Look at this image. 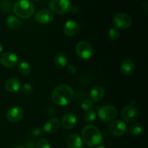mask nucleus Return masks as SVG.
<instances>
[{
    "instance_id": "obj_1",
    "label": "nucleus",
    "mask_w": 148,
    "mask_h": 148,
    "mask_svg": "<svg viewBox=\"0 0 148 148\" xmlns=\"http://www.w3.org/2000/svg\"><path fill=\"white\" fill-rule=\"evenodd\" d=\"M73 89L66 84L57 85L51 92L52 101L59 106L69 105L73 100Z\"/></svg>"
},
{
    "instance_id": "obj_2",
    "label": "nucleus",
    "mask_w": 148,
    "mask_h": 148,
    "mask_svg": "<svg viewBox=\"0 0 148 148\" xmlns=\"http://www.w3.org/2000/svg\"><path fill=\"white\" fill-rule=\"evenodd\" d=\"M82 137L85 144L90 147L98 145L103 140L101 131L92 124H88L84 127L82 131Z\"/></svg>"
},
{
    "instance_id": "obj_3",
    "label": "nucleus",
    "mask_w": 148,
    "mask_h": 148,
    "mask_svg": "<svg viewBox=\"0 0 148 148\" xmlns=\"http://www.w3.org/2000/svg\"><path fill=\"white\" fill-rule=\"evenodd\" d=\"M13 12L19 17L29 19L35 12V5L30 0H18L13 5Z\"/></svg>"
},
{
    "instance_id": "obj_4",
    "label": "nucleus",
    "mask_w": 148,
    "mask_h": 148,
    "mask_svg": "<svg viewBox=\"0 0 148 148\" xmlns=\"http://www.w3.org/2000/svg\"><path fill=\"white\" fill-rule=\"evenodd\" d=\"M49 8L58 14H64L71 11L72 4L69 0H51Z\"/></svg>"
},
{
    "instance_id": "obj_5",
    "label": "nucleus",
    "mask_w": 148,
    "mask_h": 148,
    "mask_svg": "<svg viewBox=\"0 0 148 148\" xmlns=\"http://www.w3.org/2000/svg\"><path fill=\"white\" fill-rule=\"evenodd\" d=\"M98 115L101 121L108 122L112 121L116 118L117 115V109L114 106H104L98 109Z\"/></svg>"
},
{
    "instance_id": "obj_6",
    "label": "nucleus",
    "mask_w": 148,
    "mask_h": 148,
    "mask_svg": "<svg viewBox=\"0 0 148 148\" xmlns=\"http://www.w3.org/2000/svg\"><path fill=\"white\" fill-rule=\"evenodd\" d=\"M112 23L116 28L127 29L132 25V19L126 13H118L113 18Z\"/></svg>"
},
{
    "instance_id": "obj_7",
    "label": "nucleus",
    "mask_w": 148,
    "mask_h": 148,
    "mask_svg": "<svg viewBox=\"0 0 148 148\" xmlns=\"http://www.w3.org/2000/svg\"><path fill=\"white\" fill-rule=\"evenodd\" d=\"M77 54L82 59L87 60L93 55V49L90 43L86 41H80L76 46Z\"/></svg>"
},
{
    "instance_id": "obj_8",
    "label": "nucleus",
    "mask_w": 148,
    "mask_h": 148,
    "mask_svg": "<svg viewBox=\"0 0 148 148\" xmlns=\"http://www.w3.org/2000/svg\"><path fill=\"white\" fill-rule=\"evenodd\" d=\"M121 118L127 123H133L138 119L139 112L137 108L132 105H127L121 110Z\"/></svg>"
},
{
    "instance_id": "obj_9",
    "label": "nucleus",
    "mask_w": 148,
    "mask_h": 148,
    "mask_svg": "<svg viewBox=\"0 0 148 148\" xmlns=\"http://www.w3.org/2000/svg\"><path fill=\"white\" fill-rule=\"evenodd\" d=\"M108 130L112 135L121 137L127 132V125L125 123L120 120H114L108 125Z\"/></svg>"
},
{
    "instance_id": "obj_10",
    "label": "nucleus",
    "mask_w": 148,
    "mask_h": 148,
    "mask_svg": "<svg viewBox=\"0 0 148 148\" xmlns=\"http://www.w3.org/2000/svg\"><path fill=\"white\" fill-rule=\"evenodd\" d=\"M0 63L4 67H14L19 63L18 56L12 52H6L0 57Z\"/></svg>"
},
{
    "instance_id": "obj_11",
    "label": "nucleus",
    "mask_w": 148,
    "mask_h": 148,
    "mask_svg": "<svg viewBox=\"0 0 148 148\" xmlns=\"http://www.w3.org/2000/svg\"><path fill=\"white\" fill-rule=\"evenodd\" d=\"M24 116V111L20 106H14L6 113V118L10 122L16 123L20 121Z\"/></svg>"
},
{
    "instance_id": "obj_12",
    "label": "nucleus",
    "mask_w": 148,
    "mask_h": 148,
    "mask_svg": "<svg viewBox=\"0 0 148 148\" xmlns=\"http://www.w3.org/2000/svg\"><path fill=\"white\" fill-rule=\"evenodd\" d=\"M35 20L40 24H49L53 21L54 18L53 12L49 10L43 9L38 11L35 14Z\"/></svg>"
},
{
    "instance_id": "obj_13",
    "label": "nucleus",
    "mask_w": 148,
    "mask_h": 148,
    "mask_svg": "<svg viewBox=\"0 0 148 148\" xmlns=\"http://www.w3.org/2000/svg\"><path fill=\"white\" fill-rule=\"evenodd\" d=\"M79 30V23L73 20H67L63 26V32L65 36L72 37L77 33Z\"/></svg>"
},
{
    "instance_id": "obj_14",
    "label": "nucleus",
    "mask_w": 148,
    "mask_h": 148,
    "mask_svg": "<svg viewBox=\"0 0 148 148\" xmlns=\"http://www.w3.org/2000/svg\"><path fill=\"white\" fill-rule=\"evenodd\" d=\"M77 116L73 113H67L64 114L62 119V127L66 130H72L77 124Z\"/></svg>"
},
{
    "instance_id": "obj_15",
    "label": "nucleus",
    "mask_w": 148,
    "mask_h": 148,
    "mask_svg": "<svg viewBox=\"0 0 148 148\" xmlns=\"http://www.w3.org/2000/svg\"><path fill=\"white\" fill-rule=\"evenodd\" d=\"M61 127V121L59 119L53 118L49 119L43 125V130L46 134H52L56 133Z\"/></svg>"
},
{
    "instance_id": "obj_16",
    "label": "nucleus",
    "mask_w": 148,
    "mask_h": 148,
    "mask_svg": "<svg viewBox=\"0 0 148 148\" xmlns=\"http://www.w3.org/2000/svg\"><path fill=\"white\" fill-rule=\"evenodd\" d=\"M4 87L8 92H17L21 89L22 84L20 79L17 78L10 77L6 80Z\"/></svg>"
},
{
    "instance_id": "obj_17",
    "label": "nucleus",
    "mask_w": 148,
    "mask_h": 148,
    "mask_svg": "<svg viewBox=\"0 0 148 148\" xmlns=\"http://www.w3.org/2000/svg\"><path fill=\"white\" fill-rule=\"evenodd\" d=\"M66 144L69 148H81L82 146V140L77 134H71L67 137Z\"/></svg>"
},
{
    "instance_id": "obj_18",
    "label": "nucleus",
    "mask_w": 148,
    "mask_h": 148,
    "mask_svg": "<svg viewBox=\"0 0 148 148\" xmlns=\"http://www.w3.org/2000/svg\"><path fill=\"white\" fill-rule=\"evenodd\" d=\"M120 69H121V72H122L123 75L130 76L134 73V70H135V65L132 60L126 59L122 62Z\"/></svg>"
},
{
    "instance_id": "obj_19",
    "label": "nucleus",
    "mask_w": 148,
    "mask_h": 148,
    "mask_svg": "<svg viewBox=\"0 0 148 148\" xmlns=\"http://www.w3.org/2000/svg\"><path fill=\"white\" fill-rule=\"evenodd\" d=\"M104 95H105V90L100 85L94 86L90 92V96L92 101H96V102L102 100Z\"/></svg>"
},
{
    "instance_id": "obj_20",
    "label": "nucleus",
    "mask_w": 148,
    "mask_h": 148,
    "mask_svg": "<svg viewBox=\"0 0 148 148\" xmlns=\"http://www.w3.org/2000/svg\"><path fill=\"white\" fill-rule=\"evenodd\" d=\"M6 23H7L8 27L12 29V30L20 28L22 26V22L20 21V19L13 15H10L7 17Z\"/></svg>"
},
{
    "instance_id": "obj_21",
    "label": "nucleus",
    "mask_w": 148,
    "mask_h": 148,
    "mask_svg": "<svg viewBox=\"0 0 148 148\" xmlns=\"http://www.w3.org/2000/svg\"><path fill=\"white\" fill-rule=\"evenodd\" d=\"M55 65L59 68H64L67 66L68 64V59L66 56L63 53H57L56 56H54V59H53Z\"/></svg>"
},
{
    "instance_id": "obj_22",
    "label": "nucleus",
    "mask_w": 148,
    "mask_h": 148,
    "mask_svg": "<svg viewBox=\"0 0 148 148\" xmlns=\"http://www.w3.org/2000/svg\"><path fill=\"white\" fill-rule=\"evenodd\" d=\"M18 66H17V69H18L19 72H20L21 75H24V76H28L32 72V68L30 66V64L27 62H19Z\"/></svg>"
},
{
    "instance_id": "obj_23",
    "label": "nucleus",
    "mask_w": 148,
    "mask_h": 148,
    "mask_svg": "<svg viewBox=\"0 0 148 148\" xmlns=\"http://www.w3.org/2000/svg\"><path fill=\"white\" fill-rule=\"evenodd\" d=\"M84 121L88 124L93 122L96 119V113L93 109H90L86 111L84 114Z\"/></svg>"
},
{
    "instance_id": "obj_24",
    "label": "nucleus",
    "mask_w": 148,
    "mask_h": 148,
    "mask_svg": "<svg viewBox=\"0 0 148 148\" xmlns=\"http://www.w3.org/2000/svg\"><path fill=\"white\" fill-rule=\"evenodd\" d=\"M143 132V126L140 123H134L130 127V132L133 135H139Z\"/></svg>"
},
{
    "instance_id": "obj_25",
    "label": "nucleus",
    "mask_w": 148,
    "mask_h": 148,
    "mask_svg": "<svg viewBox=\"0 0 148 148\" xmlns=\"http://www.w3.org/2000/svg\"><path fill=\"white\" fill-rule=\"evenodd\" d=\"M12 4L8 0H2L0 1V9L4 12H9L11 10Z\"/></svg>"
},
{
    "instance_id": "obj_26",
    "label": "nucleus",
    "mask_w": 148,
    "mask_h": 148,
    "mask_svg": "<svg viewBox=\"0 0 148 148\" xmlns=\"http://www.w3.org/2000/svg\"><path fill=\"white\" fill-rule=\"evenodd\" d=\"M35 148H51L49 142L46 139H40L36 143Z\"/></svg>"
},
{
    "instance_id": "obj_27",
    "label": "nucleus",
    "mask_w": 148,
    "mask_h": 148,
    "mask_svg": "<svg viewBox=\"0 0 148 148\" xmlns=\"http://www.w3.org/2000/svg\"><path fill=\"white\" fill-rule=\"evenodd\" d=\"M108 38L111 40H116L120 37V33L117 29L111 28L108 31Z\"/></svg>"
},
{
    "instance_id": "obj_28",
    "label": "nucleus",
    "mask_w": 148,
    "mask_h": 148,
    "mask_svg": "<svg viewBox=\"0 0 148 148\" xmlns=\"http://www.w3.org/2000/svg\"><path fill=\"white\" fill-rule=\"evenodd\" d=\"M93 106V103L90 99H85L81 103V108L84 111H88L90 109H92Z\"/></svg>"
},
{
    "instance_id": "obj_29",
    "label": "nucleus",
    "mask_w": 148,
    "mask_h": 148,
    "mask_svg": "<svg viewBox=\"0 0 148 148\" xmlns=\"http://www.w3.org/2000/svg\"><path fill=\"white\" fill-rule=\"evenodd\" d=\"M22 91L24 94L26 95H29V94L33 92V87L30 85V83H25L22 86Z\"/></svg>"
},
{
    "instance_id": "obj_30",
    "label": "nucleus",
    "mask_w": 148,
    "mask_h": 148,
    "mask_svg": "<svg viewBox=\"0 0 148 148\" xmlns=\"http://www.w3.org/2000/svg\"><path fill=\"white\" fill-rule=\"evenodd\" d=\"M66 71L70 75H74L77 72V68L75 65L73 64H67V66H66Z\"/></svg>"
},
{
    "instance_id": "obj_31",
    "label": "nucleus",
    "mask_w": 148,
    "mask_h": 148,
    "mask_svg": "<svg viewBox=\"0 0 148 148\" xmlns=\"http://www.w3.org/2000/svg\"><path fill=\"white\" fill-rule=\"evenodd\" d=\"M40 134H41V131H40V130L39 128L35 129V130H33V134L34 136H36V137H37V136H40Z\"/></svg>"
},
{
    "instance_id": "obj_32",
    "label": "nucleus",
    "mask_w": 148,
    "mask_h": 148,
    "mask_svg": "<svg viewBox=\"0 0 148 148\" xmlns=\"http://www.w3.org/2000/svg\"><path fill=\"white\" fill-rule=\"evenodd\" d=\"M26 145H27V148H35L34 143H33V142H31V141L28 142V143H27Z\"/></svg>"
},
{
    "instance_id": "obj_33",
    "label": "nucleus",
    "mask_w": 148,
    "mask_h": 148,
    "mask_svg": "<svg viewBox=\"0 0 148 148\" xmlns=\"http://www.w3.org/2000/svg\"><path fill=\"white\" fill-rule=\"evenodd\" d=\"M3 49H4V48H3V45L1 44V43H0V53H1V52L2 51Z\"/></svg>"
},
{
    "instance_id": "obj_34",
    "label": "nucleus",
    "mask_w": 148,
    "mask_h": 148,
    "mask_svg": "<svg viewBox=\"0 0 148 148\" xmlns=\"http://www.w3.org/2000/svg\"><path fill=\"white\" fill-rule=\"evenodd\" d=\"M15 148H25V147H23V146H17V147H16Z\"/></svg>"
},
{
    "instance_id": "obj_35",
    "label": "nucleus",
    "mask_w": 148,
    "mask_h": 148,
    "mask_svg": "<svg viewBox=\"0 0 148 148\" xmlns=\"http://www.w3.org/2000/svg\"><path fill=\"white\" fill-rule=\"evenodd\" d=\"M95 148H106L105 147H103V146H99V147H97Z\"/></svg>"
},
{
    "instance_id": "obj_36",
    "label": "nucleus",
    "mask_w": 148,
    "mask_h": 148,
    "mask_svg": "<svg viewBox=\"0 0 148 148\" xmlns=\"http://www.w3.org/2000/svg\"><path fill=\"white\" fill-rule=\"evenodd\" d=\"M33 1H39V0H33Z\"/></svg>"
}]
</instances>
